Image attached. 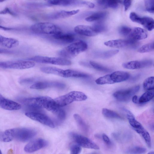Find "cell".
<instances>
[{
  "label": "cell",
  "mask_w": 154,
  "mask_h": 154,
  "mask_svg": "<svg viewBox=\"0 0 154 154\" xmlns=\"http://www.w3.org/2000/svg\"><path fill=\"white\" fill-rule=\"evenodd\" d=\"M5 0H0V2H3Z\"/></svg>",
  "instance_id": "cell-49"
},
{
  "label": "cell",
  "mask_w": 154,
  "mask_h": 154,
  "mask_svg": "<svg viewBox=\"0 0 154 154\" xmlns=\"http://www.w3.org/2000/svg\"><path fill=\"white\" fill-rule=\"evenodd\" d=\"M103 140L105 143L108 146H110L112 142L108 137L105 134H103L102 136Z\"/></svg>",
  "instance_id": "cell-42"
},
{
  "label": "cell",
  "mask_w": 154,
  "mask_h": 154,
  "mask_svg": "<svg viewBox=\"0 0 154 154\" xmlns=\"http://www.w3.org/2000/svg\"><path fill=\"white\" fill-rule=\"evenodd\" d=\"M25 114L30 119L45 125L52 128L55 127L54 125L51 120L43 114L34 112H27Z\"/></svg>",
  "instance_id": "cell-11"
},
{
  "label": "cell",
  "mask_w": 154,
  "mask_h": 154,
  "mask_svg": "<svg viewBox=\"0 0 154 154\" xmlns=\"http://www.w3.org/2000/svg\"><path fill=\"white\" fill-rule=\"evenodd\" d=\"M154 94V89L148 90L144 93L138 99V103H143L149 101L153 98Z\"/></svg>",
  "instance_id": "cell-28"
},
{
  "label": "cell",
  "mask_w": 154,
  "mask_h": 154,
  "mask_svg": "<svg viewBox=\"0 0 154 154\" xmlns=\"http://www.w3.org/2000/svg\"><path fill=\"white\" fill-rule=\"evenodd\" d=\"M88 45L84 41H80L69 45L60 51L59 55L66 59H71L86 51Z\"/></svg>",
  "instance_id": "cell-3"
},
{
  "label": "cell",
  "mask_w": 154,
  "mask_h": 154,
  "mask_svg": "<svg viewBox=\"0 0 154 154\" xmlns=\"http://www.w3.org/2000/svg\"><path fill=\"white\" fill-rule=\"evenodd\" d=\"M145 5L146 11L150 13H153L154 0H145Z\"/></svg>",
  "instance_id": "cell-37"
},
{
  "label": "cell",
  "mask_w": 154,
  "mask_h": 154,
  "mask_svg": "<svg viewBox=\"0 0 154 154\" xmlns=\"http://www.w3.org/2000/svg\"><path fill=\"white\" fill-rule=\"evenodd\" d=\"M41 70L43 72L52 74L63 76V70L54 67H44L41 68Z\"/></svg>",
  "instance_id": "cell-26"
},
{
  "label": "cell",
  "mask_w": 154,
  "mask_h": 154,
  "mask_svg": "<svg viewBox=\"0 0 154 154\" xmlns=\"http://www.w3.org/2000/svg\"><path fill=\"white\" fill-rule=\"evenodd\" d=\"M119 52L118 50H109L103 52L101 54V57L108 58L114 56Z\"/></svg>",
  "instance_id": "cell-38"
},
{
  "label": "cell",
  "mask_w": 154,
  "mask_h": 154,
  "mask_svg": "<svg viewBox=\"0 0 154 154\" xmlns=\"http://www.w3.org/2000/svg\"><path fill=\"white\" fill-rule=\"evenodd\" d=\"M64 85L60 83L56 82H50L47 81L40 82L32 85L30 88L35 89H43L51 87L59 88L64 87Z\"/></svg>",
  "instance_id": "cell-17"
},
{
  "label": "cell",
  "mask_w": 154,
  "mask_h": 154,
  "mask_svg": "<svg viewBox=\"0 0 154 154\" xmlns=\"http://www.w3.org/2000/svg\"><path fill=\"white\" fill-rule=\"evenodd\" d=\"M19 44V41L15 39L7 38L0 35V45L11 48L17 46Z\"/></svg>",
  "instance_id": "cell-19"
},
{
  "label": "cell",
  "mask_w": 154,
  "mask_h": 154,
  "mask_svg": "<svg viewBox=\"0 0 154 154\" xmlns=\"http://www.w3.org/2000/svg\"><path fill=\"white\" fill-rule=\"evenodd\" d=\"M123 4L125 11L128 10L131 4V0H124Z\"/></svg>",
  "instance_id": "cell-43"
},
{
  "label": "cell",
  "mask_w": 154,
  "mask_h": 154,
  "mask_svg": "<svg viewBox=\"0 0 154 154\" xmlns=\"http://www.w3.org/2000/svg\"><path fill=\"white\" fill-rule=\"evenodd\" d=\"M0 107L7 110H17L21 108L19 103L5 98L0 94Z\"/></svg>",
  "instance_id": "cell-15"
},
{
  "label": "cell",
  "mask_w": 154,
  "mask_h": 154,
  "mask_svg": "<svg viewBox=\"0 0 154 154\" xmlns=\"http://www.w3.org/2000/svg\"><path fill=\"white\" fill-rule=\"evenodd\" d=\"M154 152L153 151H151L150 152H149L148 154H154Z\"/></svg>",
  "instance_id": "cell-48"
},
{
  "label": "cell",
  "mask_w": 154,
  "mask_h": 154,
  "mask_svg": "<svg viewBox=\"0 0 154 154\" xmlns=\"http://www.w3.org/2000/svg\"><path fill=\"white\" fill-rule=\"evenodd\" d=\"M30 29L33 32L37 33L54 35L62 32L59 27L54 23L49 22L36 23L32 25Z\"/></svg>",
  "instance_id": "cell-5"
},
{
  "label": "cell",
  "mask_w": 154,
  "mask_h": 154,
  "mask_svg": "<svg viewBox=\"0 0 154 154\" xmlns=\"http://www.w3.org/2000/svg\"><path fill=\"white\" fill-rule=\"evenodd\" d=\"M0 29L4 30H10L14 29L13 28L5 27L1 25H0Z\"/></svg>",
  "instance_id": "cell-47"
},
{
  "label": "cell",
  "mask_w": 154,
  "mask_h": 154,
  "mask_svg": "<svg viewBox=\"0 0 154 154\" xmlns=\"http://www.w3.org/2000/svg\"><path fill=\"white\" fill-rule=\"evenodd\" d=\"M129 38L136 40H142L146 38L148 36L146 31L140 27H135L131 29L128 36Z\"/></svg>",
  "instance_id": "cell-18"
},
{
  "label": "cell",
  "mask_w": 154,
  "mask_h": 154,
  "mask_svg": "<svg viewBox=\"0 0 154 154\" xmlns=\"http://www.w3.org/2000/svg\"><path fill=\"white\" fill-rule=\"evenodd\" d=\"M107 84L119 83L127 80L130 77L128 72L123 71H116L106 75Z\"/></svg>",
  "instance_id": "cell-12"
},
{
  "label": "cell",
  "mask_w": 154,
  "mask_h": 154,
  "mask_svg": "<svg viewBox=\"0 0 154 154\" xmlns=\"http://www.w3.org/2000/svg\"><path fill=\"white\" fill-rule=\"evenodd\" d=\"M83 3L91 8H93L94 7V4L91 2H83Z\"/></svg>",
  "instance_id": "cell-45"
},
{
  "label": "cell",
  "mask_w": 154,
  "mask_h": 154,
  "mask_svg": "<svg viewBox=\"0 0 154 154\" xmlns=\"http://www.w3.org/2000/svg\"><path fill=\"white\" fill-rule=\"evenodd\" d=\"M92 27L97 33L104 32L106 29V27L105 25L100 22H97L95 23Z\"/></svg>",
  "instance_id": "cell-36"
},
{
  "label": "cell",
  "mask_w": 154,
  "mask_h": 154,
  "mask_svg": "<svg viewBox=\"0 0 154 154\" xmlns=\"http://www.w3.org/2000/svg\"><path fill=\"white\" fill-rule=\"evenodd\" d=\"M98 4L105 8H116L121 3L120 0H96Z\"/></svg>",
  "instance_id": "cell-24"
},
{
  "label": "cell",
  "mask_w": 154,
  "mask_h": 154,
  "mask_svg": "<svg viewBox=\"0 0 154 154\" xmlns=\"http://www.w3.org/2000/svg\"><path fill=\"white\" fill-rule=\"evenodd\" d=\"M132 100L133 102L136 104L138 103V99L136 95H134L132 97Z\"/></svg>",
  "instance_id": "cell-46"
},
{
  "label": "cell",
  "mask_w": 154,
  "mask_h": 154,
  "mask_svg": "<svg viewBox=\"0 0 154 154\" xmlns=\"http://www.w3.org/2000/svg\"><path fill=\"white\" fill-rule=\"evenodd\" d=\"M70 149L71 154H78L81 152L82 148L78 144H74L71 146Z\"/></svg>",
  "instance_id": "cell-40"
},
{
  "label": "cell",
  "mask_w": 154,
  "mask_h": 154,
  "mask_svg": "<svg viewBox=\"0 0 154 154\" xmlns=\"http://www.w3.org/2000/svg\"><path fill=\"white\" fill-rule=\"evenodd\" d=\"M102 113L106 117L120 119H123V118L117 112L107 108H103L102 110Z\"/></svg>",
  "instance_id": "cell-30"
},
{
  "label": "cell",
  "mask_w": 154,
  "mask_h": 154,
  "mask_svg": "<svg viewBox=\"0 0 154 154\" xmlns=\"http://www.w3.org/2000/svg\"><path fill=\"white\" fill-rule=\"evenodd\" d=\"M90 63L94 69L100 71L104 72H109L111 70L110 69L94 62L90 61Z\"/></svg>",
  "instance_id": "cell-35"
},
{
  "label": "cell",
  "mask_w": 154,
  "mask_h": 154,
  "mask_svg": "<svg viewBox=\"0 0 154 154\" xmlns=\"http://www.w3.org/2000/svg\"><path fill=\"white\" fill-rule=\"evenodd\" d=\"M13 52L11 51L0 48V54H11Z\"/></svg>",
  "instance_id": "cell-44"
},
{
  "label": "cell",
  "mask_w": 154,
  "mask_h": 154,
  "mask_svg": "<svg viewBox=\"0 0 154 154\" xmlns=\"http://www.w3.org/2000/svg\"><path fill=\"white\" fill-rule=\"evenodd\" d=\"M87 98V96L83 92L74 91L57 97L54 100L57 105L61 107L66 106L74 101L85 100Z\"/></svg>",
  "instance_id": "cell-4"
},
{
  "label": "cell",
  "mask_w": 154,
  "mask_h": 154,
  "mask_svg": "<svg viewBox=\"0 0 154 154\" xmlns=\"http://www.w3.org/2000/svg\"><path fill=\"white\" fill-rule=\"evenodd\" d=\"M20 101L30 108H45L56 115L61 109L56 104L54 99L47 96H42L22 99Z\"/></svg>",
  "instance_id": "cell-1"
},
{
  "label": "cell",
  "mask_w": 154,
  "mask_h": 154,
  "mask_svg": "<svg viewBox=\"0 0 154 154\" xmlns=\"http://www.w3.org/2000/svg\"><path fill=\"white\" fill-rule=\"evenodd\" d=\"M9 14L14 16H17V15L15 13L12 11L8 8H6L0 11V14Z\"/></svg>",
  "instance_id": "cell-41"
},
{
  "label": "cell",
  "mask_w": 154,
  "mask_h": 154,
  "mask_svg": "<svg viewBox=\"0 0 154 154\" xmlns=\"http://www.w3.org/2000/svg\"><path fill=\"white\" fill-rule=\"evenodd\" d=\"M74 31L81 35L88 37L94 36L97 34L92 27L85 25H78L74 28Z\"/></svg>",
  "instance_id": "cell-16"
},
{
  "label": "cell",
  "mask_w": 154,
  "mask_h": 154,
  "mask_svg": "<svg viewBox=\"0 0 154 154\" xmlns=\"http://www.w3.org/2000/svg\"><path fill=\"white\" fill-rule=\"evenodd\" d=\"M106 15L107 14L106 12H97L86 17L85 20L88 22L98 21L104 18L106 16Z\"/></svg>",
  "instance_id": "cell-29"
},
{
  "label": "cell",
  "mask_w": 154,
  "mask_h": 154,
  "mask_svg": "<svg viewBox=\"0 0 154 154\" xmlns=\"http://www.w3.org/2000/svg\"><path fill=\"white\" fill-rule=\"evenodd\" d=\"M137 23L142 25L145 28L149 31H151L154 28L153 19L149 17H141L139 16Z\"/></svg>",
  "instance_id": "cell-20"
},
{
  "label": "cell",
  "mask_w": 154,
  "mask_h": 154,
  "mask_svg": "<svg viewBox=\"0 0 154 154\" xmlns=\"http://www.w3.org/2000/svg\"><path fill=\"white\" fill-rule=\"evenodd\" d=\"M35 63L31 61L19 60L0 62V68L3 69H22L34 67Z\"/></svg>",
  "instance_id": "cell-7"
},
{
  "label": "cell",
  "mask_w": 154,
  "mask_h": 154,
  "mask_svg": "<svg viewBox=\"0 0 154 154\" xmlns=\"http://www.w3.org/2000/svg\"><path fill=\"white\" fill-rule=\"evenodd\" d=\"M48 144V142L46 140L39 138L27 144L24 147V150L27 152H33L46 146Z\"/></svg>",
  "instance_id": "cell-13"
},
{
  "label": "cell",
  "mask_w": 154,
  "mask_h": 154,
  "mask_svg": "<svg viewBox=\"0 0 154 154\" xmlns=\"http://www.w3.org/2000/svg\"><path fill=\"white\" fill-rule=\"evenodd\" d=\"M154 49V42L144 45L139 48L137 51L141 53L148 52Z\"/></svg>",
  "instance_id": "cell-34"
},
{
  "label": "cell",
  "mask_w": 154,
  "mask_h": 154,
  "mask_svg": "<svg viewBox=\"0 0 154 154\" xmlns=\"http://www.w3.org/2000/svg\"><path fill=\"white\" fill-rule=\"evenodd\" d=\"M137 133L140 134L145 140L148 146L151 147V139L148 132L142 126L134 130Z\"/></svg>",
  "instance_id": "cell-25"
},
{
  "label": "cell",
  "mask_w": 154,
  "mask_h": 154,
  "mask_svg": "<svg viewBox=\"0 0 154 154\" xmlns=\"http://www.w3.org/2000/svg\"><path fill=\"white\" fill-rule=\"evenodd\" d=\"M70 135L74 141L81 146L96 150L100 149L96 143L87 137L73 132L70 133Z\"/></svg>",
  "instance_id": "cell-8"
},
{
  "label": "cell",
  "mask_w": 154,
  "mask_h": 154,
  "mask_svg": "<svg viewBox=\"0 0 154 154\" xmlns=\"http://www.w3.org/2000/svg\"><path fill=\"white\" fill-rule=\"evenodd\" d=\"M146 151V148L139 146H134L128 149L127 151V153L131 154H142Z\"/></svg>",
  "instance_id": "cell-33"
},
{
  "label": "cell",
  "mask_w": 154,
  "mask_h": 154,
  "mask_svg": "<svg viewBox=\"0 0 154 154\" xmlns=\"http://www.w3.org/2000/svg\"><path fill=\"white\" fill-rule=\"evenodd\" d=\"M2 153L0 149V154H2Z\"/></svg>",
  "instance_id": "cell-50"
},
{
  "label": "cell",
  "mask_w": 154,
  "mask_h": 154,
  "mask_svg": "<svg viewBox=\"0 0 154 154\" xmlns=\"http://www.w3.org/2000/svg\"><path fill=\"white\" fill-rule=\"evenodd\" d=\"M90 75L85 73L71 69L63 70L62 77L87 78Z\"/></svg>",
  "instance_id": "cell-21"
},
{
  "label": "cell",
  "mask_w": 154,
  "mask_h": 154,
  "mask_svg": "<svg viewBox=\"0 0 154 154\" xmlns=\"http://www.w3.org/2000/svg\"><path fill=\"white\" fill-rule=\"evenodd\" d=\"M152 63V61L149 60L132 61L123 63L122 66L126 69H134L149 67L151 66Z\"/></svg>",
  "instance_id": "cell-14"
},
{
  "label": "cell",
  "mask_w": 154,
  "mask_h": 154,
  "mask_svg": "<svg viewBox=\"0 0 154 154\" xmlns=\"http://www.w3.org/2000/svg\"><path fill=\"white\" fill-rule=\"evenodd\" d=\"M140 88L139 85H136L126 89L116 91L113 93V95L118 100L128 101L139 91Z\"/></svg>",
  "instance_id": "cell-10"
},
{
  "label": "cell",
  "mask_w": 154,
  "mask_h": 154,
  "mask_svg": "<svg viewBox=\"0 0 154 154\" xmlns=\"http://www.w3.org/2000/svg\"><path fill=\"white\" fill-rule=\"evenodd\" d=\"M79 10H73L70 11L61 10L52 14L51 17L54 19L64 18L69 17L79 13Z\"/></svg>",
  "instance_id": "cell-22"
},
{
  "label": "cell",
  "mask_w": 154,
  "mask_h": 154,
  "mask_svg": "<svg viewBox=\"0 0 154 154\" xmlns=\"http://www.w3.org/2000/svg\"><path fill=\"white\" fill-rule=\"evenodd\" d=\"M28 60L38 63L61 66H69L72 63L69 60L62 57L35 56L29 58Z\"/></svg>",
  "instance_id": "cell-6"
},
{
  "label": "cell",
  "mask_w": 154,
  "mask_h": 154,
  "mask_svg": "<svg viewBox=\"0 0 154 154\" xmlns=\"http://www.w3.org/2000/svg\"><path fill=\"white\" fill-rule=\"evenodd\" d=\"M104 44L108 47L117 48L126 47L134 48L138 45V42L137 40L129 38L127 39H119L109 41L105 42Z\"/></svg>",
  "instance_id": "cell-9"
},
{
  "label": "cell",
  "mask_w": 154,
  "mask_h": 154,
  "mask_svg": "<svg viewBox=\"0 0 154 154\" xmlns=\"http://www.w3.org/2000/svg\"><path fill=\"white\" fill-rule=\"evenodd\" d=\"M53 37L55 39L67 43L73 42L75 39L74 35L72 34L69 33L63 34L61 32L53 35Z\"/></svg>",
  "instance_id": "cell-23"
},
{
  "label": "cell",
  "mask_w": 154,
  "mask_h": 154,
  "mask_svg": "<svg viewBox=\"0 0 154 154\" xmlns=\"http://www.w3.org/2000/svg\"><path fill=\"white\" fill-rule=\"evenodd\" d=\"M73 117L80 129L85 133H87L88 127L81 116L77 114H75Z\"/></svg>",
  "instance_id": "cell-27"
},
{
  "label": "cell",
  "mask_w": 154,
  "mask_h": 154,
  "mask_svg": "<svg viewBox=\"0 0 154 154\" xmlns=\"http://www.w3.org/2000/svg\"><path fill=\"white\" fill-rule=\"evenodd\" d=\"M131 29L125 26H122L119 28V32L120 34L125 36H128L130 33Z\"/></svg>",
  "instance_id": "cell-39"
},
{
  "label": "cell",
  "mask_w": 154,
  "mask_h": 154,
  "mask_svg": "<svg viewBox=\"0 0 154 154\" xmlns=\"http://www.w3.org/2000/svg\"><path fill=\"white\" fill-rule=\"evenodd\" d=\"M143 86L144 89L147 91L154 89V77H149L145 79Z\"/></svg>",
  "instance_id": "cell-32"
},
{
  "label": "cell",
  "mask_w": 154,
  "mask_h": 154,
  "mask_svg": "<svg viewBox=\"0 0 154 154\" xmlns=\"http://www.w3.org/2000/svg\"><path fill=\"white\" fill-rule=\"evenodd\" d=\"M34 130L26 128H15L6 130L2 135V140L8 142L13 140L26 142L33 137L36 134Z\"/></svg>",
  "instance_id": "cell-2"
},
{
  "label": "cell",
  "mask_w": 154,
  "mask_h": 154,
  "mask_svg": "<svg viewBox=\"0 0 154 154\" xmlns=\"http://www.w3.org/2000/svg\"><path fill=\"white\" fill-rule=\"evenodd\" d=\"M50 4L54 5L66 6L70 5L75 0H44Z\"/></svg>",
  "instance_id": "cell-31"
}]
</instances>
